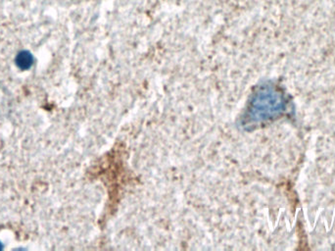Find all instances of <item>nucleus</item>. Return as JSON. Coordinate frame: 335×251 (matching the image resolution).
I'll list each match as a JSON object with an SVG mask.
<instances>
[{"label": "nucleus", "mask_w": 335, "mask_h": 251, "mask_svg": "<svg viewBox=\"0 0 335 251\" xmlns=\"http://www.w3.org/2000/svg\"><path fill=\"white\" fill-rule=\"evenodd\" d=\"M253 110L258 120L277 117L285 110L284 95L273 87L264 88L256 96Z\"/></svg>", "instance_id": "f257e3e1"}, {"label": "nucleus", "mask_w": 335, "mask_h": 251, "mask_svg": "<svg viewBox=\"0 0 335 251\" xmlns=\"http://www.w3.org/2000/svg\"><path fill=\"white\" fill-rule=\"evenodd\" d=\"M33 63H34L33 55L27 50L20 51L15 58V64L21 71L29 70L32 67Z\"/></svg>", "instance_id": "f03ea898"}, {"label": "nucleus", "mask_w": 335, "mask_h": 251, "mask_svg": "<svg viewBox=\"0 0 335 251\" xmlns=\"http://www.w3.org/2000/svg\"><path fill=\"white\" fill-rule=\"evenodd\" d=\"M3 250V245L1 244V242H0V251H2Z\"/></svg>", "instance_id": "7ed1b4c3"}]
</instances>
